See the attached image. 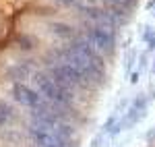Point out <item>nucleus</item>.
Returning a JSON list of instances; mask_svg holds the SVG:
<instances>
[{"label": "nucleus", "mask_w": 155, "mask_h": 147, "mask_svg": "<svg viewBox=\"0 0 155 147\" xmlns=\"http://www.w3.org/2000/svg\"><path fill=\"white\" fill-rule=\"evenodd\" d=\"M6 120H8V116H4V114H0V126H2V124H6Z\"/></svg>", "instance_id": "9b49d317"}, {"label": "nucleus", "mask_w": 155, "mask_h": 147, "mask_svg": "<svg viewBox=\"0 0 155 147\" xmlns=\"http://www.w3.org/2000/svg\"><path fill=\"white\" fill-rule=\"evenodd\" d=\"M64 62L72 64L74 68H79L81 73H89V71H104L106 68V62L104 56L95 52V50L89 46V42L83 37H74L71 42L68 50L64 52Z\"/></svg>", "instance_id": "f257e3e1"}, {"label": "nucleus", "mask_w": 155, "mask_h": 147, "mask_svg": "<svg viewBox=\"0 0 155 147\" xmlns=\"http://www.w3.org/2000/svg\"><path fill=\"white\" fill-rule=\"evenodd\" d=\"M85 39L89 42V46L99 52L101 56H110L114 52V46H116V39H114V33L110 29H104V27H87L85 31Z\"/></svg>", "instance_id": "20e7f679"}, {"label": "nucleus", "mask_w": 155, "mask_h": 147, "mask_svg": "<svg viewBox=\"0 0 155 147\" xmlns=\"http://www.w3.org/2000/svg\"><path fill=\"white\" fill-rule=\"evenodd\" d=\"M12 98L17 99L21 106H27V108H39L41 104H44V99H41V95L37 93V91H33L31 87H27V85H23V83H15L12 85Z\"/></svg>", "instance_id": "39448f33"}, {"label": "nucleus", "mask_w": 155, "mask_h": 147, "mask_svg": "<svg viewBox=\"0 0 155 147\" xmlns=\"http://www.w3.org/2000/svg\"><path fill=\"white\" fill-rule=\"evenodd\" d=\"M0 114H4V116H8V118H11V114H12V108L6 102H2V99H0Z\"/></svg>", "instance_id": "6e6552de"}, {"label": "nucleus", "mask_w": 155, "mask_h": 147, "mask_svg": "<svg viewBox=\"0 0 155 147\" xmlns=\"http://www.w3.org/2000/svg\"><path fill=\"white\" fill-rule=\"evenodd\" d=\"M33 83L41 91V95L46 99H50V102H56V104H72V99H74V93H72L71 89L60 87L48 73H35L33 75Z\"/></svg>", "instance_id": "f03ea898"}, {"label": "nucleus", "mask_w": 155, "mask_h": 147, "mask_svg": "<svg viewBox=\"0 0 155 147\" xmlns=\"http://www.w3.org/2000/svg\"><path fill=\"white\" fill-rule=\"evenodd\" d=\"M145 39L149 42V48H153V46H155V31H153V29H147V35H145Z\"/></svg>", "instance_id": "1a4fd4ad"}, {"label": "nucleus", "mask_w": 155, "mask_h": 147, "mask_svg": "<svg viewBox=\"0 0 155 147\" xmlns=\"http://www.w3.org/2000/svg\"><path fill=\"white\" fill-rule=\"evenodd\" d=\"M50 29H52V33L56 37H60V39H74V31H72L71 25L66 23H52L50 25Z\"/></svg>", "instance_id": "423d86ee"}, {"label": "nucleus", "mask_w": 155, "mask_h": 147, "mask_svg": "<svg viewBox=\"0 0 155 147\" xmlns=\"http://www.w3.org/2000/svg\"><path fill=\"white\" fill-rule=\"evenodd\" d=\"M56 4H60V6H72V4H77L79 0H54Z\"/></svg>", "instance_id": "9d476101"}, {"label": "nucleus", "mask_w": 155, "mask_h": 147, "mask_svg": "<svg viewBox=\"0 0 155 147\" xmlns=\"http://www.w3.org/2000/svg\"><path fill=\"white\" fill-rule=\"evenodd\" d=\"M29 73V68H27V64H15L11 68V77L12 79H17V81H21L23 77H27Z\"/></svg>", "instance_id": "0eeeda50"}, {"label": "nucleus", "mask_w": 155, "mask_h": 147, "mask_svg": "<svg viewBox=\"0 0 155 147\" xmlns=\"http://www.w3.org/2000/svg\"><path fill=\"white\" fill-rule=\"evenodd\" d=\"M50 77L58 83L60 87H64V89H71V91H74L77 87L85 85L83 81V73L79 71V68H74L72 64H68V62H60V64H54L52 68H50Z\"/></svg>", "instance_id": "7ed1b4c3"}]
</instances>
